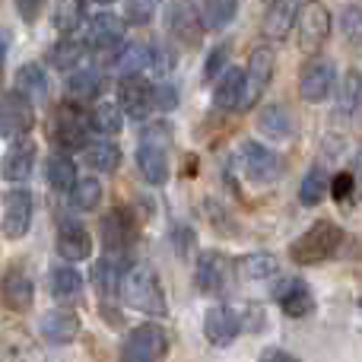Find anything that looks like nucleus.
<instances>
[{
	"label": "nucleus",
	"mask_w": 362,
	"mask_h": 362,
	"mask_svg": "<svg viewBox=\"0 0 362 362\" xmlns=\"http://www.w3.org/2000/svg\"><path fill=\"white\" fill-rule=\"evenodd\" d=\"M334 83H337L334 64L325 61V57H315V61H308L299 74V93L305 102H325L327 95L334 93Z\"/></svg>",
	"instance_id": "nucleus-15"
},
{
	"label": "nucleus",
	"mask_w": 362,
	"mask_h": 362,
	"mask_svg": "<svg viewBox=\"0 0 362 362\" xmlns=\"http://www.w3.org/2000/svg\"><path fill=\"white\" fill-rule=\"evenodd\" d=\"M302 0H267L264 6V35L283 42L293 32V23L299 19Z\"/></svg>",
	"instance_id": "nucleus-18"
},
{
	"label": "nucleus",
	"mask_w": 362,
	"mask_h": 362,
	"mask_svg": "<svg viewBox=\"0 0 362 362\" xmlns=\"http://www.w3.org/2000/svg\"><path fill=\"white\" fill-rule=\"evenodd\" d=\"M42 6H45V0H16V13L23 16V23H35Z\"/></svg>",
	"instance_id": "nucleus-47"
},
{
	"label": "nucleus",
	"mask_w": 362,
	"mask_h": 362,
	"mask_svg": "<svg viewBox=\"0 0 362 362\" xmlns=\"http://www.w3.org/2000/svg\"><path fill=\"white\" fill-rule=\"evenodd\" d=\"M35 169V144L29 137L13 140L4 153V163H0V175L6 181H25Z\"/></svg>",
	"instance_id": "nucleus-19"
},
{
	"label": "nucleus",
	"mask_w": 362,
	"mask_h": 362,
	"mask_svg": "<svg viewBox=\"0 0 362 362\" xmlns=\"http://www.w3.org/2000/svg\"><path fill=\"white\" fill-rule=\"evenodd\" d=\"M42 337L48 340V344H70V340H76V334H80V318H76L74 312H67V308H54V312H45L42 315Z\"/></svg>",
	"instance_id": "nucleus-23"
},
{
	"label": "nucleus",
	"mask_w": 362,
	"mask_h": 362,
	"mask_svg": "<svg viewBox=\"0 0 362 362\" xmlns=\"http://www.w3.org/2000/svg\"><path fill=\"white\" fill-rule=\"evenodd\" d=\"M242 331V318L229 305H213L204 315V334L213 346H229Z\"/></svg>",
	"instance_id": "nucleus-16"
},
{
	"label": "nucleus",
	"mask_w": 362,
	"mask_h": 362,
	"mask_svg": "<svg viewBox=\"0 0 362 362\" xmlns=\"http://www.w3.org/2000/svg\"><path fill=\"white\" fill-rule=\"evenodd\" d=\"M0 299L10 312H29L32 299H35V286L23 270H6L4 280H0Z\"/></svg>",
	"instance_id": "nucleus-21"
},
{
	"label": "nucleus",
	"mask_w": 362,
	"mask_h": 362,
	"mask_svg": "<svg viewBox=\"0 0 362 362\" xmlns=\"http://www.w3.org/2000/svg\"><path fill=\"white\" fill-rule=\"evenodd\" d=\"M95 4H115V0H95Z\"/></svg>",
	"instance_id": "nucleus-51"
},
{
	"label": "nucleus",
	"mask_w": 362,
	"mask_h": 362,
	"mask_svg": "<svg viewBox=\"0 0 362 362\" xmlns=\"http://www.w3.org/2000/svg\"><path fill=\"white\" fill-rule=\"evenodd\" d=\"M86 19V0H54V25L61 32H74Z\"/></svg>",
	"instance_id": "nucleus-38"
},
{
	"label": "nucleus",
	"mask_w": 362,
	"mask_h": 362,
	"mask_svg": "<svg viewBox=\"0 0 362 362\" xmlns=\"http://www.w3.org/2000/svg\"><path fill=\"white\" fill-rule=\"evenodd\" d=\"M146 67H150V45H144V42L121 45L112 57V70L118 74V80H124V76H140Z\"/></svg>",
	"instance_id": "nucleus-24"
},
{
	"label": "nucleus",
	"mask_w": 362,
	"mask_h": 362,
	"mask_svg": "<svg viewBox=\"0 0 362 362\" xmlns=\"http://www.w3.org/2000/svg\"><path fill=\"white\" fill-rule=\"evenodd\" d=\"M89 127L105 134V137H115V134H121V127H124V112H121L115 102H99V105L93 108V115H89Z\"/></svg>",
	"instance_id": "nucleus-36"
},
{
	"label": "nucleus",
	"mask_w": 362,
	"mask_h": 362,
	"mask_svg": "<svg viewBox=\"0 0 362 362\" xmlns=\"http://www.w3.org/2000/svg\"><path fill=\"white\" fill-rule=\"evenodd\" d=\"M150 67L165 76L172 67H175V51L165 48V45H150Z\"/></svg>",
	"instance_id": "nucleus-43"
},
{
	"label": "nucleus",
	"mask_w": 362,
	"mask_h": 362,
	"mask_svg": "<svg viewBox=\"0 0 362 362\" xmlns=\"http://www.w3.org/2000/svg\"><path fill=\"white\" fill-rule=\"evenodd\" d=\"M83 54H86V45L74 42V38H61V42H57L54 48L48 51V64H51V67H57V70L64 74V70L80 67Z\"/></svg>",
	"instance_id": "nucleus-37"
},
{
	"label": "nucleus",
	"mask_w": 362,
	"mask_h": 362,
	"mask_svg": "<svg viewBox=\"0 0 362 362\" xmlns=\"http://www.w3.org/2000/svg\"><path fill=\"white\" fill-rule=\"evenodd\" d=\"M32 213H35V197L29 187H10L4 194V216H0L4 238H10V242L23 238L32 226Z\"/></svg>",
	"instance_id": "nucleus-7"
},
{
	"label": "nucleus",
	"mask_w": 362,
	"mask_h": 362,
	"mask_svg": "<svg viewBox=\"0 0 362 362\" xmlns=\"http://www.w3.org/2000/svg\"><path fill=\"white\" fill-rule=\"evenodd\" d=\"M121 280H124V257L121 255H105L93 270V283L105 299L121 293Z\"/></svg>",
	"instance_id": "nucleus-26"
},
{
	"label": "nucleus",
	"mask_w": 362,
	"mask_h": 362,
	"mask_svg": "<svg viewBox=\"0 0 362 362\" xmlns=\"http://www.w3.org/2000/svg\"><path fill=\"white\" fill-rule=\"evenodd\" d=\"M235 267L245 280H270L280 270V261L274 255H267V251H255V255H245Z\"/></svg>",
	"instance_id": "nucleus-33"
},
{
	"label": "nucleus",
	"mask_w": 362,
	"mask_h": 362,
	"mask_svg": "<svg viewBox=\"0 0 362 362\" xmlns=\"http://www.w3.org/2000/svg\"><path fill=\"white\" fill-rule=\"evenodd\" d=\"M296 29H299L302 54H318L325 48V42L331 38V10L325 4H318V0H308L299 10Z\"/></svg>",
	"instance_id": "nucleus-5"
},
{
	"label": "nucleus",
	"mask_w": 362,
	"mask_h": 362,
	"mask_svg": "<svg viewBox=\"0 0 362 362\" xmlns=\"http://www.w3.org/2000/svg\"><path fill=\"white\" fill-rule=\"evenodd\" d=\"M57 255L64 261H86L93 255V238L80 219H64L57 226Z\"/></svg>",
	"instance_id": "nucleus-17"
},
{
	"label": "nucleus",
	"mask_w": 362,
	"mask_h": 362,
	"mask_svg": "<svg viewBox=\"0 0 362 362\" xmlns=\"http://www.w3.org/2000/svg\"><path fill=\"white\" fill-rule=\"evenodd\" d=\"M175 105H178V89L172 86V83H159V86H156V108L172 112Z\"/></svg>",
	"instance_id": "nucleus-46"
},
{
	"label": "nucleus",
	"mask_w": 362,
	"mask_h": 362,
	"mask_svg": "<svg viewBox=\"0 0 362 362\" xmlns=\"http://www.w3.org/2000/svg\"><path fill=\"white\" fill-rule=\"evenodd\" d=\"M327 194H331V175H327V169H321V165L308 169V175L302 178V185H299L302 206H318Z\"/></svg>",
	"instance_id": "nucleus-32"
},
{
	"label": "nucleus",
	"mask_w": 362,
	"mask_h": 362,
	"mask_svg": "<svg viewBox=\"0 0 362 362\" xmlns=\"http://www.w3.org/2000/svg\"><path fill=\"white\" fill-rule=\"evenodd\" d=\"M257 127H261V134H267L270 140H283L293 134V118H289V112L283 105H267V108H261Z\"/></svg>",
	"instance_id": "nucleus-35"
},
{
	"label": "nucleus",
	"mask_w": 362,
	"mask_h": 362,
	"mask_svg": "<svg viewBox=\"0 0 362 362\" xmlns=\"http://www.w3.org/2000/svg\"><path fill=\"white\" fill-rule=\"evenodd\" d=\"M232 274H235V264L223 255V251H204L197 257V270H194V283H197L200 293L206 296H219L229 289Z\"/></svg>",
	"instance_id": "nucleus-11"
},
{
	"label": "nucleus",
	"mask_w": 362,
	"mask_h": 362,
	"mask_svg": "<svg viewBox=\"0 0 362 362\" xmlns=\"http://www.w3.org/2000/svg\"><path fill=\"white\" fill-rule=\"evenodd\" d=\"M48 286H51V296H54V299L67 302V299H76V296L83 293V276H80V270H74L70 264H61V267L51 270Z\"/></svg>",
	"instance_id": "nucleus-31"
},
{
	"label": "nucleus",
	"mask_w": 362,
	"mask_h": 362,
	"mask_svg": "<svg viewBox=\"0 0 362 362\" xmlns=\"http://www.w3.org/2000/svg\"><path fill=\"white\" fill-rule=\"evenodd\" d=\"M124 32H127V23L115 13H95L86 25V45L93 51H118L124 45Z\"/></svg>",
	"instance_id": "nucleus-14"
},
{
	"label": "nucleus",
	"mask_w": 362,
	"mask_h": 362,
	"mask_svg": "<svg viewBox=\"0 0 362 362\" xmlns=\"http://www.w3.org/2000/svg\"><path fill=\"white\" fill-rule=\"evenodd\" d=\"M226 57H229V45H219L216 51H210V57H206V67H204L206 80H216V74H223V70H226Z\"/></svg>",
	"instance_id": "nucleus-45"
},
{
	"label": "nucleus",
	"mask_w": 362,
	"mask_h": 362,
	"mask_svg": "<svg viewBox=\"0 0 362 362\" xmlns=\"http://www.w3.org/2000/svg\"><path fill=\"white\" fill-rule=\"evenodd\" d=\"M83 156H86L89 169H95V172H115L121 165V150L112 140H95L93 146L83 150Z\"/></svg>",
	"instance_id": "nucleus-34"
},
{
	"label": "nucleus",
	"mask_w": 362,
	"mask_h": 362,
	"mask_svg": "<svg viewBox=\"0 0 362 362\" xmlns=\"http://www.w3.org/2000/svg\"><path fill=\"white\" fill-rule=\"evenodd\" d=\"M45 178H48V185L54 187L57 194H70L76 185V165L70 156H64V153H51L48 163H45Z\"/></svg>",
	"instance_id": "nucleus-29"
},
{
	"label": "nucleus",
	"mask_w": 362,
	"mask_h": 362,
	"mask_svg": "<svg viewBox=\"0 0 362 362\" xmlns=\"http://www.w3.org/2000/svg\"><path fill=\"white\" fill-rule=\"evenodd\" d=\"M70 204L76 206V210H95V206L102 204V181L99 178H80L74 185V191H70Z\"/></svg>",
	"instance_id": "nucleus-40"
},
{
	"label": "nucleus",
	"mask_w": 362,
	"mask_h": 362,
	"mask_svg": "<svg viewBox=\"0 0 362 362\" xmlns=\"http://www.w3.org/2000/svg\"><path fill=\"white\" fill-rule=\"evenodd\" d=\"M194 242H197L194 229H187V226L175 229V248H178V255H181V257H187V248H194Z\"/></svg>",
	"instance_id": "nucleus-48"
},
{
	"label": "nucleus",
	"mask_w": 362,
	"mask_h": 362,
	"mask_svg": "<svg viewBox=\"0 0 362 362\" xmlns=\"http://www.w3.org/2000/svg\"><path fill=\"white\" fill-rule=\"evenodd\" d=\"M137 169L150 185H165L169 181V156H165V146L156 140H144L137 150Z\"/></svg>",
	"instance_id": "nucleus-22"
},
{
	"label": "nucleus",
	"mask_w": 362,
	"mask_h": 362,
	"mask_svg": "<svg viewBox=\"0 0 362 362\" xmlns=\"http://www.w3.org/2000/svg\"><path fill=\"white\" fill-rule=\"evenodd\" d=\"M274 67H276V54L267 45L251 51L248 67H245V86H242V102H238V108L248 112V108H255L257 102H261V95L267 93L270 80H274Z\"/></svg>",
	"instance_id": "nucleus-4"
},
{
	"label": "nucleus",
	"mask_w": 362,
	"mask_h": 362,
	"mask_svg": "<svg viewBox=\"0 0 362 362\" xmlns=\"http://www.w3.org/2000/svg\"><path fill=\"white\" fill-rule=\"evenodd\" d=\"M118 108L137 121L150 118V112L156 108V86L144 74L118 80Z\"/></svg>",
	"instance_id": "nucleus-12"
},
{
	"label": "nucleus",
	"mask_w": 362,
	"mask_h": 362,
	"mask_svg": "<svg viewBox=\"0 0 362 362\" xmlns=\"http://www.w3.org/2000/svg\"><path fill=\"white\" fill-rule=\"evenodd\" d=\"M340 245H344V229H340L337 223L321 219V223L308 226V229L289 245V257H293V264H299V267H312V264H321V261H327V257H334Z\"/></svg>",
	"instance_id": "nucleus-2"
},
{
	"label": "nucleus",
	"mask_w": 362,
	"mask_h": 362,
	"mask_svg": "<svg viewBox=\"0 0 362 362\" xmlns=\"http://www.w3.org/2000/svg\"><path fill=\"white\" fill-rule=\"evenodd\" d=\"M165 29H169L172 38H178L187 48H197L204 42V23H200V13L191 0H172L165 6Z\"/></svg>",
	"instance_id": "nucleus-10"
},
{
	"label": "nucleus",
	"mask_w": 362,
	"mask_h": 362,
	"mask_svg": "<svg viewBox=\"0 0 362 362\" xmlns=\"http://www.w3.org/2000/svg\"><path fill=\"white\" fill-rule=\"evenodd\" d=\"M51 144H57L64 150V156L74 150H86L89 144V118L83 115L80 105L67 102L54 112L51 118Z\"/></svg>",
	"instance_id": "nucleus-3"
},
{
	"label": "nucleus",
	"mask_w": 362,
	"mask_h": 362,
	"mask_svg": "<svg viewBox=\"0 0 362 362\" xmlns=\"http://www.w3.org/2000/svg\"><path fill=\"white\" fill-rule=\"evenodd\" d=\"M156 4L159 0H127L124 4V23L131 25H146L153 19V13H156Z\"/></svg>",
	"instance_id": "nucleus-41"
},
{
	"label": "nucleus",
	"mask_w": 362,
	"mask_h": 362,
	"mask_svg": "<svg viewBox=\"0 0 362 362\" xmlns=\"http://www.w3.org/2000/svg\"><path fill=\"white\" fill-rule=\"evenodd\" d=\"M169 350L165 331L156 325H140L127 334L124 346H121V362H159Z\"/></svg>",
	"instance_id": "nucleus-8"
},
{
	"label": "nucleus",
	"mask_w": 362,
	"mask_h": 362,
	"mask_svg": "<svg viewBox=\"0 0 362 362\" xmlns=\"http://www.w3.org/2000/svg\"><path fill=\"white\" fill-rule=\"evenodd\" d=\"M276 302H280L283 315H289V318H305V315L315 312L312 289H308L305 280H296V276L276 286Z\"/></svg>",
	"instance_id": "nucleus-20"
},
{
	"label": "nucleus",
	"mask_w": 362,
	"mask_h": 362,
	"mask_svg": "<svg viewBox=\"0 0 362 362\" xmlns=\"http://www.w3.org/2000/svg\"><path fill=\"white\" fill-rule=\"evenodd\" d=\"M16 93H23L32 105H42L48 99V74L42 64H23L16 70Z\"/></svg>",
	"instance_id": "nucleus-25"
},
{
	"label": "nucleus",
	"mask_w": 362,
	"mask_h": 362,
	"mask_svg": "<svg viewBox=\"0 0 362 362\" xmlns=\"http://www.w3.org/2000/svg\"><path fill=\"white\" fill-rule=\"evenodd\" d=\"M35 127V105L16 89H6L0 95V137L23 140Z\"/></svg>",
	"instance_id": "nucleus-6"
},
{
	"label": "nucleus",
	"mask_w": 362,
	"mask_h": 362,
	"mask_svg": "<svg viewBox=\"0 0 362 362\" xmlns=\"http://www.w3.org/2000/svg\"><path fill=\"white\" fill-rule=\"evenodd\" d=\"M340 29H344V35L350 38L353 45L362 42V10L359 6H346L344 16H340Z\"/></svg>",
	"instance_id": "nucleus-42"
},
{
	"label": "nucleus",
	"mask_w": 362,
	"mask_h": 362,
	"mask_svg": "<svg viewBox=\"0 0 362 362\" xmlns=\"http://www.w3.org/2000/svg\"><path fill=\"white\" fill-rule=\"evenodd\" d=\"M134 238H137V219H134V213L127 206L105 213V219H102V245H105L108 255L124 257V251L134 245Z\"/></svg>",
	"instance_id": "nucleus-13"
},
{
	"label": "nucleus",
	"mask_w": 362,
	"mask_h": 362,
	"mask_svg": "<svg viewBox=\"0 0 362 362\" xmlns=\"http://www.w3.org/2000/svg\"><path fill=\"white\" fill-rule=\"evenodd\" d=\"M257 362H302V359L293 356V353H286V350H280V346H267Z\"/></svg>",
	"instance_id": "nucleus-49"
},
{
	"label": "nucleus",
	"mask_w": 362,
	"mask_h": 362,
	"mask_svg": "<svg viewBox=\"0 0 362 362\" xmlns=\"http://www.w3.org/2000/svg\"><path fill=\"white\" fill-rule=\"evenodd\" d=\"M238 165L251 181L257 185H267V181H276L283 175V159L276 156L270 146L257 144V140H245L238 146Z\"/></svg>",
	"instance_id": "nucleus-9"
},
{
	"label": "nucleus",
	"mask_w": 362,
	"mask_h": 362,
	"mask_svg": "<svg viewBox=\"0 0 362 362\" xmlns=\"http://www.w3.org/2000/svg\"><path fill=\"white\" fill-rule=\"evenodd\" d=\"M67 93H70V102L74 105H83V102H93L99 99L102 93V74L93 67H83V70H74L67 80Z\"/></svg>",
	"instance_id": "nucleus-28"
},
{
	"label": "nucleus",
	"mask_w": 362,
	"mask_h": 362,
	"mask_svg": "<svg viewBox=\"0 0 362 362\" xmlns=\"http://www.w3.org/2000/svg\"><path fill=\"white\" fill-rule=\"evenodd\" d=\"M197 13H200V23H204V29L219 32V29H226V25L235 19L238 0H200Z\"/></svg>",
	"instance_id": "nucleus-30"
},
{
	"label": "nucleus",
	"mask_w": 362,
	"mask_h": 362,
	"mask_svg": "<svg viewBox=\"0 0 362 362\" xmlns=\"http://www.w3.org/2000/svg\"><path fill=\"white\" fill-rule=\"evenodd\" d=\"M6 51H10V42H6V32L0 29V70H4V64H6Z\"/></svg>",
	"instance_id": "nucleus-50"
},
{
	"label": "nucleus",
	"mask_w": 362,
	"mask_h": 362,
	"mask_svg": "<svg viewBox=\"0 0 362 362\" xmlns=\"http://www.w3.org/2000/svg\"><path fill=\"white\" fill-rule=\"evenodd\" d=\"M353 191H356V178H353L350 172H340L337 178H331V194H334V200H337V204L350 200Z\"/></svg>",
	"instance_id": "nucleus-44"
},
{
	"label": "nucleus",
	"mask_w": 362,
	"mask_h": 362,
	"mask_svg": "<svg viewBox=\"0 0 362 362\" xmlns=\"http://www.w3.org/2000/svg\"><path fill=\"white\" fill-rule=\"evenodd\" d=\"M121 296L131 308L144 315H159L169 312V302H165V293H163V283H159L156 270L146 267V264H134V267L124 270V280H121Z\"/></svg>",
	"instance_id": "nucleus-1"
},
{
	"label": "nucleus",
	"mask_w": 362,
	"mask_h": 362,
	"mask_svg": "<svg viewBox=\"0 0 362 362\" xmlns=\"http://www.w3.org/2000/svg\"><path fill=\"white\" fill-rule=\"evenodd\" d=\"M242 86H245V70L242 67H226L223 80L216 83V93H213V102L223 112H235L238 102H242Z\"/></svg>",
	"instance_id": "nucleus-27"
},
{
	"label": "nucleus",
	"mask_w": 362,
	"mask_h": 362,
	"mask_svg": "<svg viewBox=\"0 0 362 362\" xmlns=\"http://www.w3.org/2000/svg\"><path fill=\"white\" fill-rule=\"evenodd\" d=\"M362 99V74L359 70H346L340 80V93H337V112L340 115H353Z\"/></svg>",
	"instance_id": "nucleus-39"
}]
</instances>
